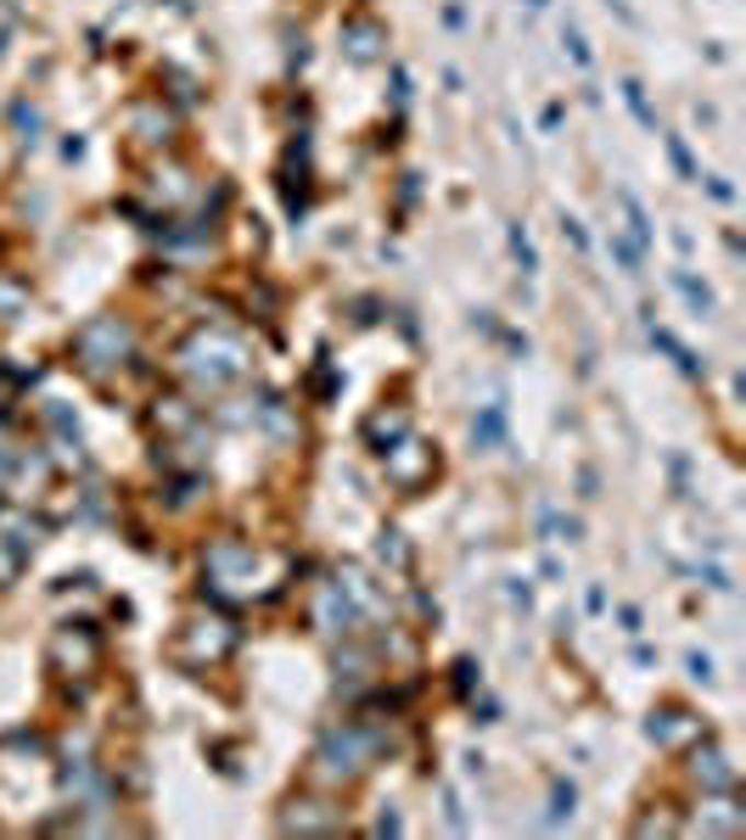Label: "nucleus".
<instances>
[{
    "instance_id": "8",
    "label": "nucleus",
    "mask_w": 746,
    "mask_h": 840,
    "mask_svg": "<svg viewBox=\"0 0 746 840\" xmlns=\"http://www.w3.org/2000/svg\"><path fill=\"white\" fill-rule=\"evenodd\" d=\"M404 426H410L404 415H377V421H370V437H377V442H382V437H399Z\"/></svg>"
},
{
    "instance_id": "2",
    "label": "nucleus",
    "mask_w": 746,
    "mask_h": 840,
    "mask_svg": "<svg viewBox=\"0 0 746 840\" xmlns=\"http://www.w3.org/2000/svg\"><path fill=\"white\" fill-rule=\"evenodd\" d=\"M73 348H79V359H84L90 370H113V365H124V354L135 348V336H129V325H124V320L102 314V320L79 325Z\"/></svg>"
},
{
    "instance_id": "5",
    "label": "nucleus",
    "mask_w": 746,
    "mask_h": 840,
    "mask_svg": "<svg viewBox=\"0 0 746 840\" xmlns=\"http://www.w3.org/2000/svg\"><path fill=\"white\" fill-rule=\"evenodd\" d=\"M343 45H348V57H359V62H370L388 45V34H382V23H370V18H354V23H343Z\"/></svg>"
},
{
    "instance_id": "4",
    "label": "nucleus",
    "mask_w": 746,
    "mask_h": 840,
    "mask_svg": "<svg viewBox=\"0 0 746 840\" xmlns=\"http://www.w3.org/2000/svg\"><path fill=\"white\" fill-rule=\"evenodd\" d=\"M690 773H696V784H708V790H735V768H730V757L719 751V746H702L690 757Z\"/></svg>"
},
{
    "instance_id": "6",
    "label": "nucleus",
    "mask_w": 746,
    "mask_h": 840,
    "mask_svg": "<svg viewBox=\"0 0 746 840\" xmlns=\"http://www.w3.org/2000/svg\"><path fill=\"white\" fill-rule=\"evenodd\" d=\"M422 465H427L422 442H399V449H388V476H393L399 487H415V482H422Z\"/></svg>"
},
{
    "instance_id": "3",
    "label": "nucleus",
    "mask_w": 746,
    "mask_h": 840,
    "mask_svg": "<svg viewBox=\"0 0 746 840\" xmlns=\"http://www.w3.org/2000/svg\"><path fill=\"white\" fill-rule=\"evenodd\" d=\"M365 757H370V739L359 728H332L320 739V751H314L320 773H332V779H354L365 768Z\"/></svg>"
},
{
    "instance_id": "7",
    "label": "nucleus",
    "mask_w": 746,
    "mask_h": 840,
    "mask_svg": "<svg viewBox=\"0 0 746 840\" xmlns=\"http://www.w3.org/2000/svg\"><path fill=\"white\" fill-rule=\"evenodd\" d=\"M282 824H287V829H309V835H320V829H337L343 813H337V807H332V813H298V802H292V807L282 813Z\"/></svg>"
},
{
    "instance_id": "1",
    "label": "nucleus",
    "mask_w": 746,
    "mask_h": 840,
    "mask_svg": "<svg viewBox=\"0 0 746 840\" xmlns=\"http://www.w3.org/2000/svg\"><path fill=\"white\" fill-rule=\"evenodd\" d=\"M180 370H192L203 387H225L230 376H242L248 370V342L242 336H225V331H203V336H192L180 348Z\"/></svg>"
}]
</instances>
